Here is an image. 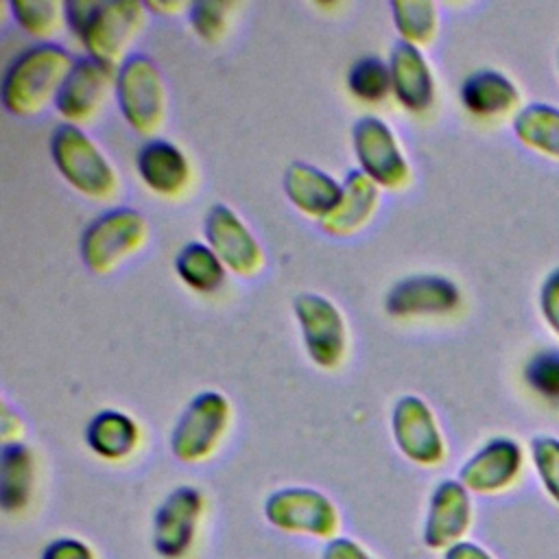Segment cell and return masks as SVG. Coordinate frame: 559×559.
Here are the masks:
<instances>
[{"mask_svg":"<svg viewBox=\"0 0 559 559\" xmlns=\"http://www.w3.org/2000/svg\"><path fill=\"white\" fill-rule=\"evenodd\" d=\"M144 9L146 4L135 0H72L63 4V17L87 57L116 68L129 41L142 28Z\"/></svg>","mask_w":559,"mask_h":559,"instance_id":"1","label":"cell"},{"mask_svg":"<svg viewBox=\"0 0 559 559\" xmlns=\"http://www.w3.org/2000/svg\"><path fill=\"white\" fill-rule=\"evenodd\" d=\"M74 61L66 48L57 44H37L17 55L2 76L0 98L13 116H35L57 94L70 74Z\"/></svg>","mask_w":559,"mask_h":559,"instance_id":"2","label":"cell"},{"mask_svg":"<svg viewBox=\"0 0 559 559\" xmlns=\"http://www.w3.org/2000/svg\"><path fill=\"white\" fill-rule=\"evenodd\" d=\"M50 155L59 175L76 192L90 199H109L116 194V170L76 124L63 122L52 131Z\"/></svg>","mask_w":559,"mask_h":559,"instance_id":"3","label":"cell"},{"mask_svg":"<svg viewBox=\"0 0 559 559\" xmlns=\"http://www.w3.org/2000/svg\"><path fill=\"white\" fill-rule=\"evenodd\" d=\"M116 98L127 124L142 135L155 133L166 114V90L159 68L146 55L127 57L116 74Z\"/></svg>","mask_w":559,"mask_h":559,"instance_id":"4","label":"cell"},{"mask_svg":"<svg viewBox=\"0 0 559 559\" xmlns=\"http://www.w3.org/2000/svg\"><path fill=\"white\" fill-rule=\"evenodd\" d=\"M146 221L131 207H116L94 218L81 236V258L94 273H107L142 247Z\"/></svg>","mask_w":559,"mask_h":559,"instance_id":"5","label":"cell"},{"mask_svg":"<svg viewBox=\"0 0 559 559\" xmlns=\"http://www.w3.org/2000/svg\"><path fill=\"white\" fill-rule=\"evenodd\" d=\"M229 424V402L218 391H203L190 400L170 432V450L183 463L207 459Z\"/></svg>","mask_w":559,"mask_h":559,"instance_id":"6","label":"cell"},{"mask_svg":"<svg viewBox=\"0 0 559 559\" xmlns=\"http://www.w3.org/2000/svg\"><path fill=\"white\" fill-rule=\"evenodd\" d=\"M264 518L280 531L319 539H332L338 528L334 502L310 487H286L273 491L264 502Z\"/></svg>","mask_w":559,"mask_h":559,"instance_id":"7","label":"cell"},{"mask_svg":"<svg viewBox=\"0 0 559 559\" xmlns=\"http://www.w3.org/2000/svg\"><path fill=\"white\" fill-rule=\"evenodd\" d=\"M354 153L360 170L378 186L397 190L408 183L411 168L393 135V131L373 116H365L356 122L354 131Z\"/></svg>","mask_w":559,"mask_h":559,"instance_id":"8","label":"cell"},{"mask_svg":"<svg viewBox=\"0 0 559 559\" xmlns=\"http://www.w3.org/2000/svg\"><path fill=\"white\" fill-rule=\"evenodd\" d=\"M293 310L310 360L321 369L338 367L347 349V330L338 308L323 295L304 293L295 297Z\"/></svg>","mask_w":559,"mask_h":559,"instance_id":"9","label":"cell"},{"mask_svg":"<svg viewBox=\"0 0 559 559\" xmlns=\"http://www.w3.org/2000/svg\"><path fill=\"white\" fill-rule=\"evenodd\" d=\"M203 513V496L197 487L181 485L173 489L153 515V548L164 559L183 557L194 544L199 520Z\"/></svg>","mask_w":559,"mask_h":559,"instance_id":"10","label":"cell"},{"mask_svg":"<svg viewBox=\"0 0 559 559\" xmlns=\"http://www.w3.org/2000/svg\"><path fill=\"white\" fill-rule=\"evenodd\" d=\"M391 432L397 450L417 465H437L445 456V443L428 404L417 395L395 402Z\"/></svg>","mask_w":559,"mask_h":559,"instance_id":"11","label":"cell"},{"mask_svg":"<svg viewBox=\"0 0 559 559\" xmlns=\"http://www.w3.org/2000/svg\"><path fill=\"white\" fill-rule=\"evenodd\" d=\"M203 231L207 247L218 255L223 266L236 275L249 277L264 266V253L258 240L231 207L223 203L212 205L205 214Z\"/></svg>","mask_w":559,"mask_h":559,"instance_id":"12","label":"cell"},{"mask_svg":"<svg viewBox=\"0 0 559 559\" xmlns=\"http://www.w3.org/2000/svg\"><path fill=\"white\" fill-rule=\"evenodd\" d=\"M116 74L118 70L114 66H107L92 57L76 59L57 94V111L70 124L90 120L107 96V90L116 85Z\"/></svg>","mask_w":559,"mask_h":559,"instance_id":"13","label":"cell"},{"mask_svg":"<svg viewBox=\"0 0 559 559\" xmlns=\"http://www.w3.org/2000/svg\"><path fill=\"white\" fill-rule=\"evenodd\" d=\"M472 524V500L465 485L456 478L441 480L428 502L424 522V544L430 550H448L463 542Z\"/></svg>","mask_w":559,"mask_h":559,"instance_id":"14","label":"cell"},{"mask_svg":"<svg viewBox=\"0 0 559 559\" xmlns=\"http://www.w3.org/2000/svg\"><path fill=\"white\" fill-rule=\"evenodd\" d=\"M522 448L509 437H496L476 450L459 469L467 491L496 493L507 489L522 469Z\"/></svg>","mask_w":559,"mask_h":559,"instance_id":"15","label":"cell"},{"mask_svg":"<svg viewBox=\"0 0 559 559\" xmlns=\"http://www.w3.org/2000/svg\"><path fill=\"white\" fill-rule=\"evenodd\" d=\"M461 301L454 282L441 275H413L400 280L386 295V312L393 317L445 314Z\"/></svg>","mask_w":559,"mask_h":559,"instance_id":"16","label":"cell"},{"mask_svg":"<svg viewBox=\"0 0 559 559\" xmlns=\"http://www.w3.org/2000/svg\"><path fill=\"white\" fill-rule=\"evenodd\" d=\"M395 98L408 111H424L435 100V79L417 46L400 41L389 59Z\"/></svg>","mask_w":559,"mask_h":559,"instance_id":"17","label":"cell"},{"mask_svg":"<svg viewBox=\"0 0 559 559\" xmlns=\"http://www.w3.org/2000/svg\"><path fill=\"white\" fill-rule=\"evenodd\" d=\"M135 168L144 186L162 197H177L190 181L186 155L166 140L146 142L135 155Z\"/></svg>","mask_w":559,"mask_h":559,"instance_id":"18","label":"cell"},{"mask_svg":"<svg viewBox=\"0 0 559 559\" xmlns=\"http://www.w3.org/2000/svg\"><path fill=\"white\" fill-rule=\"evenodd\" d=\"M284 192L301 214L323 221L338 205L343 186H338L328 173L310 164L295 162L284 175Z\"/></svg>","mask_w":559,"mask_h":559,"instance_id":"19","label":"cell"},{"mask_svg":"<svg viewBox=\"0 0 559 559\" xmlns=\"http://www.w3.org/2000/svg\"><path fill=\"white\" fill-rule=\"evenodd\" d=\"M378 205V186L362 173L352 170L343 181L338 205L321 221L323 231L332 236H349L362 229Z\"/></svg>","mask_w":559,"mask_h":559,"instance_id":"20","label":"cell"},{"mask_svg":"<svg viewBox=\"0 0 559 559\" xmlns=\"http://www.w3.org/2000/svg\"><path fill=\"white\" fill-rule=\"evenodd\" d=\"M461 103L474 116H502L520 103L518 87L498 70H476L461 85Z\"/></svg>","mask_w":559,"mask_h":559,"instance_id":"21","label":"cell"},{"mask_svg":"<svg viewBox=\"0 0 559 559\" xmlns=\"http://www.w3.org/2000/svg\"><path fill=\"white\" fill-rule=\"evenodd\" d=\"M85 441L96 456L107 461H122L138 448L140 428L127 413L107 408L90 419L85 428Z\"/></svg>","mask_w":559,"mask_h":559,"instance_id":"22","label":"cell"},{"mask_svg":"<svg viewBox=\"0 0 559 559\" xmlns=\"http://www.w3.org/2000/svg\"><path fill=\"white\" fill-rule=\"evenodd\" d=\"M35 461L20 441H7L0 456V507L7 513L22 511L33 493Z\"/></svg>","mask_w":559,"mask_h":559,"instance_id":"23","label":"cell"},{"mask_svg":"<svg viewBox=\"0 0 559 559\" xmlns=\"http://www.w3.org/2000/svg\"><path fill=\"white\" fill-rule=\"evenodd\" d=\"M515 138L548 157L559 159V107L548 103H531L515 114Z\"/></svg>","mask_w":559,"mask_h":559,"instance_id":"24","label":"cell"},{"mask_svg":"<svg viewBox=\"0 0 559 559\" xmlns=\"http://www.w3.org/2000/svg\"><path fill=\"white\" fill-rule=\"evenodd\" d=\"M177 275L186 286L199 293L216 290L225 280V266L203 242H188L175 258Z\"/></svg>","mask_w":559,"mask_h":559,"instance_id":"25","label":"cell"},{"mask_svg":"<svg viewBox=\"0 0 559 559\" xmlns=\"http://www.w3.org/2000/svg\"><path fill=\"white\" fill-rule=\"evenodd\" d=\"M393 24L404 44L424 46L437 33V7L428 0H395L391 4Z\"/></svg>","mask_w":559,"mask_h":559,"instance_id":"26","label":"cell"},{"mask_svg":"<svg viewBox=\"0 0 559 559\" xmlns=\"http://www.w3.org/2000/svg\"><path fill=\"white\" fill-rule=\"evenodd\" d=\"M347 85L356 98L365 103H378L386 98V94L393 90L391 70L378 57H362L352 66L347 74Z\"/></svg>","mask_w":559,"mask_h":559,"instance_id":"27","label":"cell"},{"mask_svg":"<svg viewBox=\"0 0 559 559\" xmlns=\"http://www.w3.org/2000/svg\"><path fill=\"white\" fill-rule=\"evenodd\" d=\"M9 9L26 33L33 37H48L59 26L63 4L52 0H11Z\"/></svg>","mask_w":559,"mask_h":559,"instance_id":"28","label":"cell"},{"mask_svg":"<svg viewBox=\"0 0 559 559\" xmlns=\"http://www.w3.org/2000/svg\"><path fill=\"white\" fill-rule=\"evenodd\" d=\"M531 456L546 493L559 504V439L550 435L535 437L531 441Z\"/></svg>","mask_w":559,"mask_h":559,"instance_id":"29","label":"cell"},{"mask_svg":"<svg viewBox=\"0 0 559 559\" xmlns=\"http://www.w3.org/2000/svg\"><path fill=\"white\" fill-rule=\"evenodd\" d=\"M231 2L199 0L190 4V26L203 41H218L227 28Z\"/></svg>","mask_w":559,"mask_h":559,"instance_id":"30","label":"cell"},{"mask_svg":"<svg viewBox=\"0 0 559 559\" xmlns=\"http://www.w3.org/2000/svg\"><path fill=\"white\" fill-rule=\"evenodd\" d=\"M526 380L548 397H559V352H539L526 367Z\"/></svg>","mask_w":559,"mask_h":559,"instance_id":"31","label":"cell"},{"mask_svg":"<svg viewBox=\"0 0 559 559\" xmlns=\"http://www.w3.org/2000/svg\"><path fill=\"white\" fill-rule=\"evenodd\" d=\"M539 308L548 328L559 336V266L546 275L539 288Z\"/></svg>","mask_w":559,"mask_h":559,"instance_id":"32","label":"cell"},{"mask_svg":"<svg viewBox=\"0 0 559 559\" xmlns=\"http://www.w3.org/2000/svg\"><path fill=\"white\" fill-rule=\"evenodd\" d=\"M39 559H96V557L85 542L76 537H59V539H52L41 550Z\"/></svg>","mask_w":559,"mask_h":559,"instance_id":"33","label":"cell"},{"mask_svg":"<svg viewBox=\"0 0 559 559\" xmlns=\"http://www.w3.org/2000/svg\"><path fill=\"white\" fill-rule=\"evenodd\" d=\"M321 559H373L358 542L349 537H332L323 552Z\"/></svg>","mask_w":559,"mask_h":559,"instance_id":"34","label":"cell"},{"mask_svg":"<svg viewBox=\"0 0 559 559\" xmlns=\"http://www.w3.org/2000/svg\"><path fill=\"white\" fill-rule=\"evenodd\" d=\"M443 559H493V557L474 542H459L445 550Z\"/></svg>","mask_w":559,"mask_h":559,"instance_id":"35","label":"cell"}]
</instances>
